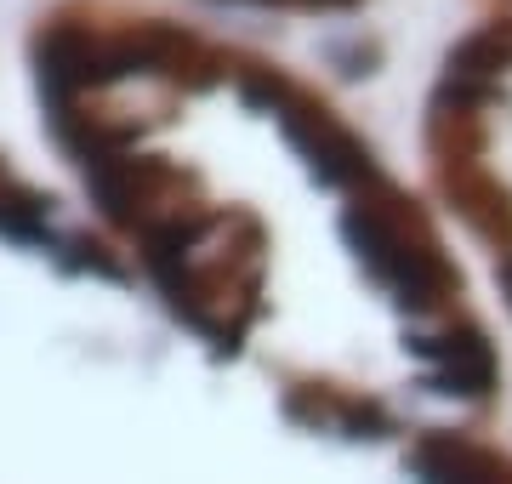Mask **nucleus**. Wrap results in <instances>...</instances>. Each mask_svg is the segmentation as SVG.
<instances>
[{
	"label": "nucleus",
	"instance_id": "2",
	"mask_svg": "<svg viewBox=\"0 0 512 484\" xmlns=\"http://www.w3.org/2000/svg\"><path fill=\"white\" fill-rule=\"evenodd\" d=\"M342 240L365 262L370 280L410 314H433L461 291V274L444 257L439 234L382 171L353 188V205L342 211Z\"/></svg>",
	"mask_w": 512,
	"mask_h": 484
},
{
	"label": "nucleus",
	"instance_id": "12",
	"mask_svg": "<svg viewBox=\"0 0 512 484\" xmlns=\"http://www.w3.org/2000/svg\"><path fill=\"white\" fill-rule=\"evenodd\" d=\"M302 6H353V0H302Z\"/></svg>",
	"mask_w": 512,
	"mask_h": 484
},
{
	"label": "nucleus",
	"instance_id": "3",
	"mask_svg": "<svg viewBox=\"0 0 512 484\" xmlns=\"http://www.w3.org/2000/svg\"><path fill=\"white\" fill-rule=\"evenodd\" d=\"M239 92L251 97L256 109H268L279 120V131L291 137V149L308 160V171L325 188H359L365 177H376L370 149L353 137L319 97L296 92L291 80H279L274 69H239Z\"/></svg>",
	"mask_w": 512,
	"mask_h": 484
},
{
	"label": "nucleus",
	"instance_id": "10",
	"mask_svg": "<svg viewBox=\"0 0 512 484\" xmlns=\"http://www.w3.org/2000/svg\"><path fill=\"white\" fill-rule=\"evenodd\" d=\"M0 234L18 245H46V200L0 177Z\"/></svg>",
	"mask_w": 512,
	"mask_h": 484
},
{
	"label": "nucleus",
	"instance_id": "9",
	"mask_svg": "<svg viewBox=\"0 0 512 484\" xmlns=\"http://www.w3.org/2000/svg\"><path fill=\"white\" fill-rule=\"evenodd\" d=\"M461 171H444V188H450V200H456V211L467 217V228L473 234H484V240H512V194L495 177H484V171H473L467 160H456Z\"/></svg>",
	"mask_w": 512,
	"mask_h": 484
},
{
	"label": "nucleus",
	"instance_id": "8",
	"mask_svg": "<svg viewBox=\"0 0 512 484\" xmlns=\"http://www.w3.org/2000/svg\"><path fill=\"white\" fill-rule=\"evenodd\" d=\"M410 473L421 479H461V484H495L507 479V462L490 450L467 445L456 433H427L421 445H410Z\"/></svg>",
	"mask_w": 512,
	"mask_h": 484
},
{
	"label": "nucleus",
	"instance_id": "4",
	"mask_svg": "<svg viewBox=\"0 0 512 484\" xmlns=\"http://www.w3.org/2000/svg\"><path fill=\"white\" fill-rule=\"evenodd\" d=\"M86 183H92L103 217L131 228V234H148V228H160V223H171V217L194 211V205H188L194 177L177 171L171 160H160V154H131V149L103 154V160L86 166Z\"/></svg>",
	"mask_w": 512,
	"mask_h": 484
},
{
	"label": "nucleus",
	"instance_id": "11",
	"mask_svg": "<svg viewBox=\"0 0 512 484\" xmlns=\"http://www.w3.org/2000/svg\"><path fill=\"white\" fill-rule=\"evenodd\" d=\"M63 268H92V274H103V280H126V268L109 262V257H103V245H92V240H69Z\"/></svg>",
	"mask_w": 512,
	"mask_h": 484
},
{
	"label": "nucleus",
	"instance_id": "6",
	"mask_svg": "<svg viewBox=\"0 0 512 484\" xmlns=\"http://www.w3.org/2000/svg\"><path fill=\"white\" fill-rule=\"evenodd\" d=\"M285 416L313 433H342V439H382V433H393V416L376 399H359V393L336 388V382H296L285 393Z\"/></svg>",
	"mask_w": 512,
	"mask_h": 484
},
{
	"label": "nucleus",
	"instance_id": "5",
	"mask_svg": "<svg viewBox=\"0 0 512 484\" xmlns=\"http://www.w3.org/2000/svg\"><path fill=\"white\" fill-rule=\"evenodd\" d=\"M410 354L427 365V388L433 393H461V399H484L495 388V348L484 342V331L461 325L444 336H410Z\"/></svg>",
	"mask_w": 512,
	"mask_h": 484
},
{
	"label": "nucleus",
	"instance_id": "7",
	"mask_svg": "<svg viewBox=\"0 0 512 484\" xmlns=\"http://www.w3.org/2000/svg\"><path fill=\"white\" fill-rule=\"evenodd\" d=\"M507 69H512V23H490V29L467 35L456 52H450L439 97H444V103L484 109V103L501 92V75H507Z\"/></svg>",
	"mask_w": 512,
	"mask_h": 484
},
{
	"label": "nucleus",
	"instance_id": "1",
	"mask_svg": "<svg viewBox=\"0 0 512 484\" xmlns=\"http://www.w3.org/2000/svg\"><path fill=\"white\" fill-rule=\"evenodd\" d=\"M262 228L239 211H183L143 234V262L165 291L171 314L217 348L239 354V336L262 302Z\"/></svg>",
	"mask_w": 512,
	"mask_h": 484
}]
</instances>
